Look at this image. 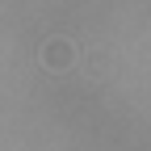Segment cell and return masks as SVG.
<instances>
[{
  "mask_svg": "<svg viewBox=\"0 0 151 151\" xmlns=\"http://www.w3.org/2000/svg\"><path fill=\"white\" fill-rule=\"evenodd\" d=\"M42 55H46V67H55V71H59V67H71V46L67 42H50Z\"/></svg>",
  "mask_w": 151,
  "mask_h": 151,
  "instance_id": "6da1fadb",
  "label": "cell"
}]
</instances>
